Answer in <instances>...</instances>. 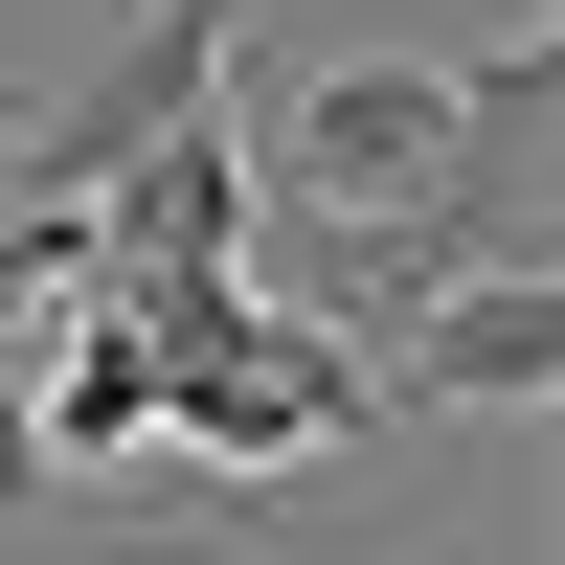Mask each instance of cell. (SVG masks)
I'll return each instance as SVG.
<instances>
[{
  "label": "cell",
  "mask_w": 565,
  "mask_h": 565,
  "mask_svg": "<svg viewBox=\"0 0 565 565\" xmlns=\"http://www.w3.org/2000/svg\"><path fill=\"white\" fill-rule=\"evenodd\" d=\"M362 385H385V430H521V407L565 385V271L543 249L430 271L407 317H362Z\"/></svg>",
  "instance_id": "obj_3"
},
{
  "label": "cell",
  "mask_w": 565,
  "mask_h": 565,
  "mask_svg": "<svg viewBox=\"0 0 565 565\" xmlns=\"http://www.w3.org/2000/svg\"><path fill=\"white\" fill-rule=\"evenodd\" d=\"M181 114H226V0H114V45H90L68 90H23V114H0V181L90 226V181L159 159Z\"/></svg>",
  "instance_id": "obj_2"
},
{
  "label": "cell",
  "mask_w": 565,
  "mask_h": 565,
  "mask_svg": "<svg viewBox=\"0 0 565 565\" xmlns=\"http://www.w3.org/2000/svg\"><path fill=\"white\" fill-rule=\"evenodd\" d=\"M543 23L498 45H340V68L271 90V204L249 226H430V204H521V136H543Z\"/></svg>",
  "instance_id": "obj_1"
}]
</instances>
